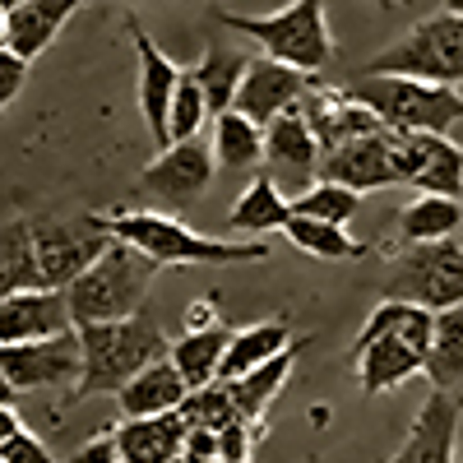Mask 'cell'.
Here are the masks:
<instances>
[{
  "label": "cell",
  "mask_w": 463,
  "mask_h": 463,
  "mask_svg": "<svg viewBox=\"0 0 463 463\" xmlns=\"http://www.w3.org/2000/svg\"><path fill=\"white\" fill-rule=\"evenodd\" d=\"M246 463H250V458H246Z\"/></svg>",
  "instance_id": "bcb514c9"
},
{
  "label": "cell",
  "mask_w": 463,
  "mask_h": 463,
  "mask_svg": "<svg viewBox=\"0 0 463 463\" xmlns=\"http://www.w3.org/2000/svg\"><path fill=\"white\" fill-rule=\"evenodd\" d=\"M353 89L384 126L394 130H436L449 135L463 121V93L458 84H431V80H412V74H353Z\"/></svg>",
  "instance_id": "277c9868"
},
{
  "label": "cell",
  "mask_w": 463,
  "mask_h": 463,
  "mask_svg": "<svg viewBox=\"0 0 463 463\" xmlns=\"http://www.w3.org/2000/svg\"><path fill=\"white\" fill-rule=\"evenodd\" d=\"M255 421H246V417H237V421H227V427L218 431V445H222V458L227 463H246L250 458V445H255Z\"/></svg>",
  "instance_id": "8d00e7d4"
},
{
  "label": "cell",
  "mask_w": 463,
  "mask_h": 463,
  "mask_svg": "<svg viewBox=\"0 0 463 463\" xmlns=\"http://www.w3.org/2000/svg\"><path fill=\"white\" fill-rule=\"evenodd\" d=\"M362 204V190L353 185H343V181H316V185H306L301 195L292 200V213H306V218H325V222H353Z\"/></svg>",
  "instance_id": "d6a6232c"
},
{
  "label": "cell",
  "mask_w": 463,
  "mask_h": 463,
  "mask_svg": "<svg viewBox=\"0 0 463 463\" xmlns=\"http://www.w3.org/2000/svg\"><path fill=\"white\" fill-rule=\"evenodd\" d=\"M28 65H33L28 56L0 47V107H10V102L19 98V89H24V80H28Z\"/></svg>",
  "instance_id": "74e56055"
},
{
  "label": "cell",
  "mask_w": 463,
  "mask_h": 463,
  "mask_svg": "<svg viewBox=\"0 0 463 463\" xmlns=\"http://www.w3.org/2000/svg\"><path fill=\"white\" fill-rule=\"evenodd\" d=\"M384 297H403L431 311L463 306V241H417L384 255Z\"/></svg>",
  "instance_id": "8992f818"
},
{
  "label": "cell",
  "mask_w": 463,
  "mask_h": 463,
  "mask_svg": "<svg viewBox=\"0 0 463 463\" xmlns=\"http://www.w3.org/2000/svg\"><path fill=\"white\" fill-rule=\"evenodd\" d=\"M292 218V200H283V190L274 185V172H260L246 190L237 209L227 213V227L232 232H246V237H260V232H279L288 227Z\"/></svg>",
  "instance_id": "4316f807"
},
{
  "label": "cell",
  "mask_w": 463,
  "mask_h": 463,
  "mask_svg": "<svg viewBox=\"0 0 463 463\" xmlns=\"http://www.w3.org/2000/svg\"><path fill=\"white\" fill-rule=\"evenodd\" d=\"M301 347H306V338L288 343L279 357L260 362L255 371H246V375H237V380H227V384H232V399H237V408H241V417H250L255 427L264 421L269 403L283 394V384H288V375H292V366H297V353H301Z\"/></svg>",
  "instance_id": "484cf974"
},
{
  "label": "cell",
  "mask_w": 463,
  "mask_h": 463,
  "mask_svg": "<svg viewBox=\"0 0 463 463\" xmlns=\"http://www.w3.org/2000/svg\"><path fill=\"white\" fill-rule=\"evenodd\" d=\"M380 5H399V0H380Z\"/></svg>",
  "instance_id": "ee69618b"
},
{
  "label": "cell",
  "mask_w": 463,
  "mask_h": 463,
  "mask_svg": "<svg viewBox=\"0 0 463 463\" xmlns=\"http://www.w3.org/2000/svg\"><path fill=\"white\" fill-rule=\"evenodd\" d=\"M181 463H227V458H200V454H181Z\"/></svg>",
  "instance_id": "60d3db41"
},
{
  "label": "cell",
  "mask_w": 463,
  "mask_h": 463,
  "mask_svg": "<svg viewBox=\"0 0 463 463\" xmlns=\"http://www.w3.org/2000/svg\"><path fill=\"white\" fill-rule=\"evenodd\" d=\"M84 5L89 0H24V5H14V10H0V47L37 61L56 43L65 19L74 10H84Z\"/></svg>",
  "instance_id": "ac0fdd59"
},
{
  "label": "cell",
  "mask_w": 463,
  "mask_h": 463,
  "mask_svg": "<svg viewBox=\"0 0 463 463\" xmlns=\"http://www.w3.org/2000/svg\"><path fill=\"white\" fill-rule=\"evenodd\" d=\"M311 89H316V74H311V70H297V65H288V61L260 56V61H250L246 80H241L237 107L250 116V121L269 126L274 116H283L288 107H297Z\"/></svg>",
  "instance_id": "5bb4252c"
},
{
  "label": "cell",
  "mask_w": 463,
  "mask_h": 463,
  "mask_svg": "<svg viewBox=\"0 0 463 463\" xmlns=\"http://www.w3.org/2000/svg\"><path fill=\"white\" fill-rule=\"evenodd\" d=\"M14 5H24V0H0V10H14Z\"/></svg>",
  "instance_id": "7bdbcfd3"
},
{
  "label": "cell",
  "mask_w": 463,
  "mask_h": 463,
  "mask_svg": "<svg viewBox=\"0 0 463 463\" xmlns=\"http://www.w3.org/2000/svg\"><path fill=\"white\" fill-rule=\"evenodd\" d=\"M181 412H185L190 427H213V431H222L227 421L241 417V408H237V399H232V384H227V380H213V384L190 390V399L181 403ZM246 421H250V417H246Z\"/></svg>",
  "instance_id": "e575fe53"
},
{
  "label": "cell",
  "mask_w": 463,
  "mask_h": 463,
  "mask_svg": "<svg viewBox=\"0 0 463 463\" xmlns=\"http://www.w3.org/2000/svg\"><path fill=\"white\" fill-rule=\"evenodd\" d=\"M463 417V394L454 390H431L427 403L417 408L408 440L390 463H454V431Z\"/></svg>",
  "instance_id": "e0dca14e"
},
{
  "label": "cell",
  "mask_w": 463,
  "mask_h": 463,
  "mask_svg": "<svg viewBox=\"0 0 463 463\" xmlns=\"http://www.w3.org/2000/svg\"><path fill=\"white\" fill-rule=\"evenodd\" d=\"M288 343H292V338H288V320H264V325L237 329V334H232L227 357H222V375H218V380H237V375L255 371L260 362L279 357Z\"/></svg>",
  "instance_id": "f546056e"
},
{
  "label": "cell",
  "mask_w": 463,
  "mask_h": 463,
  "mask_svg": "<svg viewBox=\"0 0 463 463\" xmlns=\"http://www.w3.org/2000/svg\"><path fill=\"white\" fill-rule=\"evenodd\" d=\"M320 158H325L320 135L301 102L264 126V172H274L283 181H311L320 172Z\"/></svg>",
  "instance_id": "9a60e30c"
},
{
  "label": "cell",
  "mask_w": 463,
  "mask_h": 463,
  "mask_svg": "<svg viewBox=\"0 0 463 463\" xmlns=\"http://www.w3.org/2000/svg\"><path fill=\"white\" fill-rule=\"evenodd\" d=\"M213 19L232 33L250 37L264 47V56L288 61L297 70H320L334 56V33L325 19V0H292V5L274 10V14H232V10H213Z\"/></svg>",
  "instance_id": "5b68a950"
},
{
  "label": "cell",
  "mask_w": 463,
  "mask_h": 463,
  "mask_svg": "<svg viewBox=\"0 0 463 463\" xmlns=\"http://www.w3.org/2000/svg\"><path fill=\"white\" fill-rule=\"evenodd\" d=\"M190 399V380L181 375V366L167 357H158L153 366H144L121 394H116V403H121V417H158V412H176L181 403Z\"/></svg>",
  "instance_id": "7402d4cb"
},
{
  "label": "cell",
  "mask_w": 463,
  "mask_h": 463,
  "mask_svg": "<svg viewBox=\"0 0 463 463\" xmlns=\"http://www.w3.org/2000/svg\"><path fill=\"white\" fill-rule=\"evenodd\" d=\"M209 121H213L209 93H204V84H200V74H195V70H185V74H181V84H176V98H172V121H167L172 144H176V139H195Z\"/></svg>",
  "instance_id": "836d02e7"
},
{
  "label": "cell",
  "mask_w": 463,
  "mask_h": 463,
  "mask_svg": "<svg viewBox=\"0 0 463 463\" xmlns=\"http://www.w3.org/2000/svg\"><path fill=\"white\" fill-rule=\"evenodd\" d=\"M288 241L306 255H316V260H362L366 246L353 241L343 232V222H325V218H306V213H292L288 218Z\"/></svg>",
  "instance_id": "4dcf8cb0"
},
{
  "label": "cell",
  "mask_w": 463,
  "mask_h": 463,
  "mask_svg": "<svg viewBox=\"0 0 463 463\" xmlns=\"http://www.w3.org/2000/svg\"><path fill=\"white\" fill-rule=\"evenodd\" d=\"M213 153L222 167H237V172L264 163V126L250 121L241 107L213 116Z\"/></svg>",
  "instance_id": "f1b7e54d"
},
{
  "label": "cell",
  "mask_w": 463,
  "mask_h": 463,
  "mask_svg": "<svg viewBox=\"0 0 463 463\" xmlns=\"http://www.w3.org/2000/svg\"><path fill=\"white\" fill-rule=\"evenodd\" d=\"M130 43H135V56H139V111H144V121L153 130V144L167 148L172 144V130H167L172 98H176V84H181L185 70L172 56H163L158 43H153L139 24H130Z\"/></svg>",
  "instance_id": "2e32d148"
},
{
  "label": "cell",
  "mask_w": 463,
  "mask_h": 463,
  "mask_svg": "<svg viewBox=\"0 0 463 463\" xmlns=\"http://www.w3.org/2000/svg\"><path fill=\"white\" fill-rule=\"evenodd\" d=\"M366 74H412L431 84H463V14L440 10L431 19L412 24L399 43L362 65Z\"/></svg>",
  "instance_id": "52a82bcc"
},
{
  "label": "cell",
  "mask_w": 463,
  "mask_h": 463,
  "mask_svg": "<svg viewBox=\"0 0 463 463\" xmlns=\"http://www.w3.org/2000/svg\"><path fill=\"white\" fill-rule=\"evenodd\" d=\"M111 237H126L139 250H148L158 264H250L264 260L269 246L264 241H218L204 232H190L181 218L158 213V209H116L107 213Z\"/></svg>",
  "instance_id": "3957f363"
},
{
  "label": "cell",
  "mask_w": 463,
  "mask_h": 463,
  "mask_svg": "<svg viewBox=\"0 0 463 463\" xmlns=\"http://www.w3.org/2000/svg\"><path fill=\"white\" fill-rule=\"evenodd\" d=\"M427 380L431 390L463 394V306L436 311V338L427 353Z\"/></svg>",
  "instance_id": "83f0119b"
},
{
  "label": "cell",
  "mask_w": 463,
  "mask_h": 463,
  "mask_svg": "<svg viewBox=\"0 0 463 463\" xmlns=\"http://www.w3.org/2000/svg\"><path fill=\"white\" fill-rule=\"evenodd\" d=\"M0 421H5V427H0V463H56L52 449L14 417L10 403H5V412H0Z\"/></svg>",
  "instance_id": "d590c367"
},
{
  "label": "cell",
  "mask_w": 463,
  "mask_h": 463,
  "mask_svg": "<svg viewBox=\"0 0 463 463\" xmlns=\"http://www.w3.org/2000/svg\"><path fill=\"white\" fill-rule=\"evenodd\" d=\"M232 325L213 320V325H200V329H185L176 343H172V362L181 366V375L190 380V390H200V384H213L222 375V357L232 347Z\"/></svg>",
  "instance_id": "d4e9b609"
},
{
  "label": "cell",
  "mask_w": 463,
  "mask_h": 463,
  "mask_svg": "<svg viewBox=\"0 0 463 463\" xmlns=\"http://www.w3.org/2000/svg\"><path fill=\"white\" fill-rule=\"evenodd\" d=\"M33 237L47 269V283L70 288L111 246V227L107 213H47V218H33Z\"/></svg>",
  "instance_id": "ba28073f"
},
{
  "label": "cell",
  "mask_w": 463,
  "mask_h": 463,
  "mask_svg": "<svg viewBox=\"0 0 463 463\" xmlns=\"http://www.w3.org/2000/svg\"><path fill=\"white\" fill-rule=\"evenodd\" d=\"M80 329L65 288H28L0 297V343H33Z\"/></svg>",
  "instance_id": "4fadbf2b"
},
{
  "label": "cell",
  "mask_w": 463,
  "mask_h": 463,
  "mask_svg": "<svg viewBox=\"0 0 463 463\" xmlns=\"http://www.w3.org/2000/svg\"><path fill=\"white\" fill-rule=\"evenodd\" d=\"M353 353H357L362 394H384V390H399L412 375H427V353H421L417 343L399 338V334H380L371 343H357Z\"/></svg>",
  "instance_id": "ffe728a7"
},
{
  "label": "cell",
  "mask_w": 463,
  "mask_h": 463,
  "mask_svg": "<svg viewBox=\"0 0 463 463\" xmlns=\"http://www.w3.org/2000/svg\"><path fill=\"white\" fill-rule=\"evenodd\" d=\"M158 260L148 250H139L126 237H111V246L74 279L70 292V311L74 325H98V320H126L135 311H144V297L158 279Z\"/></svg>",
  "instance_id": "7a4b0ae2"
},
{
  "label": "cell",
  "mask_w": 463,
  "mask_h": 463,
  "mask_svg": "<svg viewBox=\"0 0 463 463\" xmlns=\"http://www.w3.org/2000/svg\"><path fill=\"white\" fill-rule=\"evenodd\" d=\"M463 227V200L458 195H427L417 190V200H408L394 218V246H417V241H445L458 237Z\"/></svg>",
  "instance_id": "603a6c76"
},
{
  "label": "cell",
  "mask_w": 463,
  "mask_h": 463,
  "mask_svg": "<svg viewBox=\"0 0 463 463\" xmlns=\"http://www.w3.org/2000/svg\"><path fill=\"white\" fill-rule=\"evenodd\" d=\"M445 10H454V14H463V0H445Z\"/></svg>",
  "instance_id": "b9f144b4"
},
{
  "label": "cell",
  "mask_w": 463,
  "mask_h": 463,
  "mask_svg": "<svg viewBox=\"0 0 463 463\" xmlns=\"http://www.w3.org/2000/svg\"><path fill=\"white\" fill-rule=\"evenodd\" d=\"M111 431H116V445H121L126 463H181L190 421L176 408V412H158V417H126Z\"/></svg>",
  "instance_id": "44dd1931"
},
{
  "label": "cell",
  "mask_w": 463,
  "mask_h": 463,
  "mask_svg": "<svg viewBox=\"0 0 463 463\" xmlns=\"http://www.w3.org/2000/svg\"><path fill=\"white\" fill-rule=\"evenodd\" d=\"M213 163H218V153L204 135L176 139V144L158 148V158L139 172V190L153 200H163V204H190L209 190Z\"/></svg>",
  "instance_id": "30bf717a"
},
{
  "label": "cell",
  "mask_w": 463,
  "mask_h": 463,
  "mask_svg": "<svg viewBox=\"0 0 463 463\" xmlns=\"http://www.w3.org/2000/svg\"><path fill=\"white\" fill-rule=\"evenodd\" d=\"M458 241H463V227H458Z\"/></svg>",
  "instance_id": "f6af8a7d"
},
{
  "label": "cell",
  "mask_w": 463,
  "mask_h": 463,
  "mask_svg": "<svg viewBox=\"0 0 463 463\" xmlns=\"http://www.w3.org/2000/svg\"><path fill=\"white\" fill-rule=\"evenodd\" d=\"M301 107H306V116H311V126H316L325 153L338 148V144H347V139L371 135V130L384 126L380 116H375L353 89H311V93L301 98Z\"/></svg>",
  "instance_id": "d6986e66"
},
{
  "label": "cell",
  "mask_w": 463,
  "mask_h": 463,
  "mask_svg": "<svg viewBox=\"0 0 463 463\" xmlns=\"http://www.w3.org/2000/svg\"><path fill=\"white\" fill-rule=\"evenodd\" d=\"M399 176L427 195L463 200V148L436 130H399Z\"/></svg>",
  "instance_id": "7c38bea8"
},
{
  "label": "cell",
  "mask_w": 463,
  "mask_h": 463,
  "mask_svg": "<svg viewBox=\"0 0 463 463\" xmlns=\"http://www.w3.org/2000/svg\"><path fill=\"white\" fill-rule=\"evenodd\" d=\"M65 463H126V458H121V445H116V431H102V436L84 440Z\"/></svg>",
  "instance_id": "f35d334b"
},
{
  "label": "cell",
  "mask_w": 463,
  "mask_h": 463,
  "mask_svg": "<svg viewBox=\"0 0 463 463\" xmlns=\"http://www.w3.org/2000/svg\"><path fill=\"white\" fill-rule=\"evenodd\" d=\"M246 70H250V61H246L241 52H227V47H209V52H204V61L195 65V74H200V84H204V93H209L213 116H222V111L237 107V93H241Z\"/></svg>",
  "instance_id": "1f68e13d"
},
{
  "label": "cell",
  "mask_w": 463,
  "mask_h": 463,
  "mask_svg": "<svg viewBox=\"0 0 463 463\" xmlns=\"http://www.w3.org/2000/svg\"><path fill=\"white\" fill-rule=\"evenodd\" d=\"M84 371V343L80 329L56 334V338H33V343H0V375L10 394H37L74 384Z\"/></svg>",
  "instance_id": "9c48e42d"
},
{
  "label": "cell",
  "mask_w": 463,
  "mask_h": 463,
  "mask_svg": "<svg viewBox=\"0 0 463 463\" xmlns=\"http://www.w3.org/2000/svg\"><path fill=\"white\" fill-rule=\"evenodd\" d=\"M28 288H52L43 255H37L33 218H5V232H0V297Z\"/></svg>",
  "instance_id": "cb8c5ba5"
},
{
  "label": "cell",
  "mask_w": 463,
  "mask_h": 463,
  "mask_svg": "<svg viewBox=\"0 0 463 463\" xmlns=\"http://www.w3.org/2000/svg\"><path fill=\"white\" fill-rule=\"evenodd\" d=\"M320 176L325 181H343L353 190H384V185H399V130L394 126H380L371 135H357L338 148H329L320 158Z\"/></svg>",
  "instance_id": "8fae6325"
},
{
  "label": "cell",
  "mask_w": 463,
  "mask_h": 463,
  "mask_svg": "<svg viewBox=\"0 0 463 463\" xmlns=\"http://www.w3.org/2000/svg\"><path fill=\"white\" fill-rule=\"evenodd\" d=\"M218 320V311H213V301H195L185 311V329H200V325H213Z\"/></svg>",
  "instance_id": "ab89813d"
},
{
  "label": "cell",
  "mask_w": 463,
  "mask_h": 463,
  "mask_svg": "<svg viewBox=\"0 0 463 463\" xmlns=\"http://www.w3.org/2000/svg\"><path fill=\"white\" fill-rule=\"evenodd\" d=\"M80 343H84V371L70 390V403L93 399V394H121L144 366H153L158 357L172 353V343L158 329V320L144 316V311H135L126 320L80 325Z\"/></svg>",
  "instance_id": "6da1fadb"
}]
</instances>
